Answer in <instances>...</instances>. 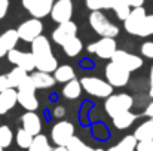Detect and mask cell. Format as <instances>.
I'll list each match as a JSON object with an SVG mask.
<instances>
[{"instance_id": "1", "label": "cell", "mask_w": 153, "mask_h": 151, "mask_svg": "<svg viewBox=\"0 0 153 151\" xmlns=\"http://www.w3.org/2000/svg\"><path fill=\"white\" fill-rule=\"evenodd\" d=\"M31 53L36 61V70L53 73L58 68V61L52 52L51 42L43 34L31 42Z\"/></svg>"}, {"instance_id": "2", "label": "cell", "mask_w": 153, "mask_h": 151, "mask_svg": "<svg viewBox=\"0 0 153 151\" xmlns=\"http://www.w3.org/2000/svg\"><path fill=\"white\" fill-rule=\"evenodd\" d=\"M89 25L100 37H116L119 34V27L108 21L101 10H92L89 15Z\"/></svg>"}, {"instance_id": "3", "label": "cell", "mask_w": 153, "mask_h": 151, "mask_svg": "<svg viewBox=\"0 0 153 151\" xmlns=\"http://www.w3.org/2000/svg\"><path fill=\"white\" fill-rule=\"evenodd\" d=\"M132 105H134V98L129 94H111L108 98H105L104 110L113 119L120 113L129 111Z\"/></svg>"}, {"instance_id": "4", "label": "cell", "mask_w": 153, "mask_h": 151, "mask_svg": "<svg viewBox=\"0 0 153 151\" xmlns=\"http://www.w3.org/2000/svg\"><path fill=\"white\" fill-rule=\"evenodd\" d=\"M83 91L95 98H108L113 94V86L107 82L102 80L100 77H94V76H86L83 79H80Z\"/></svg>"}, {"instance_id": "5", "label": "cell", "mask_w": 153, "mask_h": 151, "mask_svg": "<svg viewBox=\"0 0 153 151\" xmlns=\"http://www.w3.org/2000/svg\"><path fill=\"white\" fill-rule=\"evenodd\" d=\"M105 80L113 86V88H123L128 85L129 82V76H131V71H128L126 68H123L122 65L110 61L107 65H105Z\"/></svg>"}, {"instance_id": "6", "label": "cell", "mask_w": 153, "mask_h": 151, "mask_svg": "<svg viewBox=\"0 0 153 151\" xmlns=\"http://www.w3.org/2000/svg\"><path fill=\"white\" fill-rule=\"evenodd\" d=\"M16 31H18V36H19L21 40L31 43L39 36H42V33H43V22L39 18L33 16L31 19H27V21L21 22L19 27L16 28Z\"/></svg>"}, {"instance_id": "7", "label": "cell", "mask_w": 153, "mask_h": 151, "mask_svg": "<svg viewBox=\"0 0 153 151\" xmlns=\"http://www.w3.org/2000/svg\"><path fill=\"white\" fill-rule=\"evenodd\" d=\"M74 136V126L67 120H59L51 129V139L55 145H65Z\"/></svg>"}, {"instance_id": "8", "label": "cell", "mask_w": 153, "mask_h": 151, "mask_svg": "<svg viewBox=\"0 0 153 151\" xmlns=\"http://www.w3.org/2000/svg\"><path fill=\"white\" fill-rule=\"evenodd\" d=\"M86 50L89 53L97 55L101 59H111V56L117 50V45H116V42H114L113 37H101L100 40L88 45Z\"/></svg>"}, {"instance_id": "9", "label": "cell", "mask_w": 153, "mask_h": 151, "mask_svg": "<svg viewBox=\"0 0 153 151\" xmlns=\"http://www.w3.org/2000/svg\"><path fill=\"white\" fill-rule=\"evenodd\" d=\"M76 36H77V25L71 19L58 24V27L52 31V34H51L52 42L56 43V45H59V46L65 45L68 40H71Z\"/></svg>"}, {"instance_id": "10", "label": "cell", "mask_w": 153, "mask_h": 151, "mask_svg": "<svg viewBox=\"0 0 153 151\" xmlns=\"http://www.w3.org/2000/svg\"><path fill=\"white\" fill-rule=\"evenodd\" d=\"M113 62L122 65L123 68H126L128 71H137L143 67V58H140L138 55H134V53H129L126 50H122V49H117L114 52V55L111 56Z\"/></svg>"}, {"instance_id": "11", "label": "cell", "mask_w": 153, "mask_h": 151, "mask_svg": "<svg viewBox=\"0 0 153 151\" xmlns=\"http://www.w3.org/2000/svg\"><path fill=\"white\" fill-rule=\"evenodd\" d=\"M7 59L10 64H13L15 67H21L27 73H31L33 70H36V61L31 52H22L15 48L7 53Z\"/></svg>"}, {"instance_id": "12", "label": "cell", "mask_w": 153, "mask_h": 151, "mask_svg": "<svg viewBox=\"0 0 153 151\" xmlns=\"http://www.w3.org/2000/svg\"><path fill=\"white\" fill-rule=\"evenodd\" d=\"M21 3H22L24 9L30 12L31 16L42 19V18L51 15L55 0H21Z\"/></svg>"}, {"instance_id": "13", "label": "cell", "mask_w": 153, "mask_h": 151, "mask_svg": "<svg viewBox=\"0 0 153 151\" xmlns=\"http://www.w3.org/2000/svg\"><path fill=\"white\" fill-rule=\"evenodd\" d=\"M73 16V1L71 0H55L51 10V18L53 22L61 24L70 21Z\"/></svg>"}, {"instance_id": "14", "label": "cell", "mask_w": 153, "mask_h": 151, "mask_svg": "<svg viewBox=\"0 0 153 151\" xmlns=\"http://www.w3.org/2000/svg\"><path fill=\"white\" fill-rule=\"evenodd\" d=\"M146 15H147V13H146V9H144L143 6H140V7H132L131 13H129L128 18L123 21V28H125V31L129 33L131 36H137V30H138V27H140V24H141V21L144 19Z\"/></svg>"}, {"instance_id": "15", "label": "cell", "mask_w": 153, "mask_h": 151, "mask_svg": "<svg viewBox=\"0 0 153 151\" xmlns=\"http://www.w3.org/2000/svg\"><path fill=\"white\" fill-rule=\"evenodd\" d=\"M21 124H22V127H24L27 132H30L33 136H36V135H39V133L42 132V120H40V117H39L34 111H27V113H24V114L21 116Z\"/></svg>"}, {"instance_id": "16", "label": "cell", "mask_w": 153, "mask_h": 151, "mask_svg": "<svg viewBox=\"0 0 153 151\" xmlns=\"http://www.w3.org/2000/svg\"><path fill=\"white\" fill-rule=\"evenodd\" d=\"M18 104V89L7 88L0 92V116L9 113Z\"/></svg>"}, {"instance_id": "17", "label": "cell", "mask_w": 153, "mask_h": 151, "mask_svg": "<svg viewBox=\"0 0 153 151\" xmlns=\"http://www.w3.org/2000/svg\"><path fill=\"white\" fill-rule=\"evenodd\" d=\"M19 40L16 30H6L3 34H0V58L7 56V53L15 49L16 43Z\"/></svg>"}, {"instance_id": "18", "label": "cell", "mask_w": 153, "mask_h": 151, "mask_svg": "<svg viewBox=\"0 0 153 151\" xmlns=\"http://www.w3.org/2000/svg\"><path fill=\"white\" fill-rule=\"evenodd\" d=\"M30 76L33 79V83H34L36 89H49L56 83L55 77L52 76L51 73H46V71H39L37 70V71H34Z\"/></svg>"}, {"instance_id": "19", "label": "cell", "mask_w": 153, "mask_h": 151, "mask_svg": "<svg viewBox=\"0 0 153 151\" xmlns=\"http://www.w3.org/2000/svg\"><path fill=\"white\" fill-rule=\"evenodd\" d=\"M82 91H83V86H82V82L77 80L76 77L67 83H64V88H62V96L67 98V99H77L80 95H82Z\"/></svg>"}, {"instance_id": "20", "label": "cell", "mask_w": 153, "mask_h": 151, "mask_svg": "<svg viewBox=\"0 0 153 151\" xmlns=\"http://www.w3.org/2000/svg\"><path fill=\"white\" fill-rule=\"evenodd\" d=\"M108 4H110V9L114 10L117 19L120 21H125L132 10V6L129 4L128 0H108Z\"/></svg>"}, {"instance_id": "21", "label": "cell", "mask_w": 153, "mask_h": 151, "mask_svg": "<svg viewBox=\"0 0 153 151\" xmlns=\"http://www.w3.org/2000/svg\"><path fill=\"white\" fill-rule=\"evenodd\" d=\"M18 104L27 111H36L39 108V101L36 98L34 92L18 91Z\"/></svg>"}, {"instance_id": "22", "label": "cell", "mask_w": 153, "mask_h": 151, "mask_svg": "<svg viewBox=\"0 0 153 151\" xmlns=\"http://www.w3.org/2000/svg\"><path fill=\"white\" fill-rule=\"evenodd\" d=\"M135 119H137V116H135L134 113L125 111V113H120V114H117L116 117H113V124H114L116 129L125 130V129H128V127L135 122Z\"/></svg>"}, {"instance_id": "23", "label": "cell", "mask_w": 153, "mask_h": 151, "mask_svg": "<svg viewBox=\"0 0 153 151\" xmlns=\"http://www.w3.org/2000/svg\"><path fill=\"white\" fill-rule=\"evenodd\" d=\"M53 77L56 80V83H67L70 80H73L76 77L73 67L70 65H58V68L53 71Z\"/></svg>"}, {"instance_id": "24", "label": "cell", "mask_w": 153, "mask_h": 151, "mask_svg": "<svg viewBox=\"0 0 153 151\" xmlns=\"http://www.w3.org/2000/svg\"><path fill=\"white\" fill-rule=\"evenodd\" d=\"M6 76H7V80H9V83H10V88L18 89V88H19V85L27 79L28 73H27L25 70H22L21 67H13V68H12Z\"/></svg>"}, {"instance_id": "25", "label": "cell", "mask_w": 153, "mask_h": 151, "mask_svg": "<svg viewBox=\"0 0 153 151\" xmlns=\"http://www.w3.org/2000/svg\"><path fill=\"white\" fill-rule=\"evenodd\" d=\"M137 144L138 139L134 135H126L125 138H122V141H119L114 147H110V150L107 151H135Z\"/></svg>"}, {"instance_id": "26", "label": "cell", "mask_w": 153, "mask_h": 151, "mask_svg": "<svg viewBox=\"0 0 153 151\" xmlns=\"http://www.w3.org/2000/svg\"><path fill=\"white\" fill-rule=\"evenodd\" d=\"M134 136L138 139V141H147V139H153V120H146L144 123H141L135 132H134Z\"/></svg>"}, {"instance_id": "27", "label": "cell", "mask_w": 153, "mask_h": 151, "mask_svg": "<svg viewBox=\"0 0 153 151\" xmlns=\"http://www.w3.org/2000/svg\"><path fill=\"white\" fill-rule=\"evenodd\" d=\"M62 50H64V53H65L67 56L74 58V56H77V55L83 50V43H82V40L76 36V37H73L71 40H68L65 45H62Z\"/></svg>"}, {"instance_id": "28", "label": "cell", "mask_w": 153, "mask_h": 151, "mask_svg": "<svg viewBox=\"0 0 153 151\" xmlns=\"http://www.w3.org/2000/svg\"><path fill=\"white\" fill-rule=\"evenodd\" d=\"M28 151H52V147L49 144L48 136L42 135V133L36 135L33 142H31V145H30V148H28Z\"/></svg>"}, {"instance_id": "29", "label": "cell", "mask_w": 153, "mask_h": 151, "mask_svg": "<svg viewBox=\"0 0 153 151\" xmlns=\"http://www.w3.org/2000/svg\"><path fill=\"white\" fill-rule=\"evenodd\" d=\"M33 139H34V136H33L30 132H27L24 127L18 129L16 136H15V141H16V144H18L19 148H22V150H28L30 145H31V142H33Z\"/></svg>"}, {"instance_id": "30", "label": "cell", "mask_w": 153, "mask_h": 151, "mask_svg": "<svg viewBox=\"0 0 153 151\" xmlns=\"http://www.w3.org/2000/svg\"><path fill=\"white\" fill-rule=\"evenodd\" d=\"M138 37H150L153 36V15H146L144 19L141 21L138 30H137Z\"/></svg>"}, {"instance_id": "31", "label": "cell", "mask_w": 153, "mask_h": 151, "mask_svg": "<svg viewBox=\"0 0 153 151\" xmlns=\"http://www.w3.org/2000/svg\"><path fill=\"white\" fill-rule=\"evenodd\" d=\"M13 141V132L9 126L6 124H1L0 126V145L3 148H7Z\"/></svg>"}, {"instance_id": "32", "label": "cell", "mask_w": 153, "mask_h": 151, "mask_svg": "<svg viewBox=\"0 0 153 151\" xmlns=\"http://www.w3.org/2000/svg\"><path fill=\"white\" fill-rule=\"evenodd\" d=\"M67 148H68V151H95L89 145H86L82 139H79L77 136H73L70 139V142L67 144Z\"/></svg>"}, {"instance_id": "33", "label": "cell", "mask_w": 153, "mask_h": 151, "mask_svg": "<svg viewBox=\"0 0 153 151\" xmlns=\"http://www.w3.org/2000/svg\"><path fill=\"white\" fill-rule=\"evenodd\" d=\"M86 7L89 10H102V9H110L108 0H85Z\"/></svg>"}, {"instance_id": "34", "label": "cell", "mask_w": 153, "mask_h": 151, "mask_svg": "<svg viewBox=\"0 0 153 151\" xmlns=\"http://www.w3.org/2000/svg\"><path fill=\"white\" fill-rule=\"evenodd\" d=\"M18 91H25V92H36V91H37V89H36V86H34V83H33L31 76H27V79L19 85Z\"/></svg>"}, {"instance_id": "35", "label": "cell", "mask_w": 153, "mask_h": 151, "mask_svg": "<svg viewBox=\"0 0 153 151\" xmlns=\"http://www.w3.org/2000/svg\"><path fill=\"white\" fill-rule=\"evenodd\" d=\"M141 55L144 58L153 59V42H144L141 45Z\"/></svg>"}, {"instance_id": "36", "label": "cell", "mask_w": 153, "mask_h": 151, "mask_svg": "<svg viewBox=\"0 0 153 151\" xmlns=\"http://www.w3.org/2000/svg\"><path fill=\"white\" fill-rule=\"evenodd\" d=\"M135 151H153V139L138 141V144H137V150Z\"/></svg>"}, {"instance_id": "37", "label": "cell", "mask_w": 153, "mask_h": 151, "mask_svg": "<svg viewBox=\"0 0 153 151\" xmlns=\"http://www.w3.org/2000/svg\"><path fill=\"white\" fill-rule=\"evenodd\" d=\"M7 10H9V0H0V19L6 16Z\"/></svg>"}, {"instance_id": "38", "label": "cell", "mask_w": 153, "mask_h": 151, "mask_svg": "<svg viewBox=\"0 0 153 151\" xmlns=\"http://www.w3.org/2000/svg\"><path fill=\"white\" fill-rule=\"evenodd\" d=\"M64 116H65V108H64L62 105H56V107L53 108V117L62 119Z\"/></svg>"}, {"instance_id": "39", "label": "cell", "mask_w": 153, "mask_h": 151, "mask_svg": "<svg viewBox=\"0 0 153 151\" xmlns=\"http://www.w3.org/2000/svg\"><path fill=\"white\" fill-rule=\"evenodd\" d=\"M149 95L153 98V65L150 68V76H149Z\"/></svg>"}, {"instance_id": "40", "label": "cell", "mask_w": 153, "mask_h": 151, "mask_svg": "<svg viewBox=\"0 0 153 151\" xmlns=\"http://www.w3.org/2000/svg\"><path fill=\"white\" fill-rule=\"evenodd\" d=\"M144 116H147V117H150L153 120V101L146 107V110H144Z\"/></svg>"}, {"instance_id": "41", "label": "cell", "mask_w": 153, "mask_h": 151, "mask_svg": "<svg viewBox=\"0 0 153 151\" xmlns=\"http://www.w3.org/2000/svg\"><path fill=\"white\" fill-rule=\"evenodd\" d=\"M129 1V4L132 6V7H140V6H143V3H144V0H128Z\"/></svg>"}, {"instance_id": "42", "label": "cell", "mask_w": 153, "mask_h": 151, "mask_svg": "<svg viewBox=\"0 0 153 151\" xmlns=\"http://www.w3.org/2000/svg\"><path fill=\"white\" fill-rule=\"evenodd\" d=\"M52 151H68V148L65 145H56L55 148H52Z\"/></svg>"}, {"instance_id": "43", "label": "cell", "mask_w": 153, "mask_h": 151, "mask_svg": "<svg viewBox=\"0 0 153 151\" xmlns=\"http://www.w3.org/2000/svg\"><path fill=\"white\" fill-rule=\"evenodd\" d=\"M4 150V148H3V147H1V145H0V151H3Z\"/></svg>"}, {"instance_id": "44", "label": "cell", "mask_w": 153, "mask_h": 151, "mask_svg": "<svg viewBox=\"0 0 153 151\" xmlns=\"http://www.w3.org/2000/svg\"><path fill=\"white\" fill-rule=\"evenodd\" d=\"M95 151H104V150H101V148H98V150H95Z\"/></svg>"}]
</instances>
